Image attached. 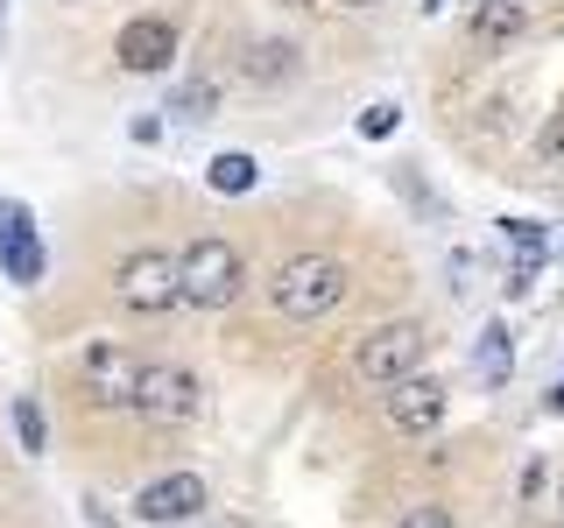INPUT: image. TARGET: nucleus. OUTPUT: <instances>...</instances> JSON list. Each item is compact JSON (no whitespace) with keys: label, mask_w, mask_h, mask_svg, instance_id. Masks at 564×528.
Segmentation results:
<instances>
[{"label":"nucleus","mask_w":564,"mask_h":528,"mask_svg":"<svg viewBox=\"0 0 564 528\" xmlns=\"http://www.w3.org/2000/svg\"><path fill=\"white\" fill-rule=\"evenodd\" d=\"M346 289H352V275H346V261H332V254H296V261H282L275 282H269L275 310L290 317V324H317V317H332L346 304Z\"/></svg>","instance_id":"1"},{"label":"nucleus","mask_w":564,"mask_h":528,"mask_svg":"<svg viewBox=\"0 0 564 528\" xmlns=\"http://www.w3.org/2000/svg\"><path fill=\"white\" fill-rule=\"evenodd\" d=\"M240 254H234V240H191L184 254H176V304H191V310H226L240 296Z\"/></svg>","instance_id":"2"},{"label":"nucleus","mask_w":564,"mask_h":528,"mask_svg":"<svg viewBox=\"0 0 564 528\" xmlns=\"http://www.w3.org/2000/svg\"><path fill=\"white\" fill-rule=\"evenodd\" d=\"M416 360H423V324H410V317L360 331V345H352V374L367 387H395L402 374H416Z\"/></svg>","instance_id":"3"},{"label":"nucleus","mask_w":564,"mask_h":528,"mask_svg":"<svg viewBox=\"0 0 564 528\" xmlns=\"http://www.w3.org/2000/svg\"><path fill=\"white\" fill-rule=\"evenodd\" d=\"M134 409L149 422H198L205 416V387L191 366H141V387H134Z\"/></svg>","instance_id":"4"},{"label":"nucleus","mask_w":564,"mask_h":528,"mask_svg":"<svg viewBox=\"0 0 564 528\" xmlns=\"http://www.w3.org/2000/svg\"><path fill=\"white\" fill-rule=\"evenodd\" d=\"M78 374H85V395H93L99 409H134V387H141V360H134L128 345H113V339L85 345Z\"/></svg>","instance_id":"5"},{"label":"nucleus","mask_w":564,"mask_h":528,"mask_svg":"<svg viewBox=\"0 0 564 528\" xmlns=\"http://www.w3.org/2000/svg\"><path fill=\"white\" fill-rule=\"evenodd\" d=\"M113 289H120V304L128 310H170L176 304V254H163V246H141V254L120 261V275H113Z\"/></svg>","instance_id":"6"},{"label":"nucleus","mask_w":564,"mask_h":528,"mask_svg":"<svg viewBox=\"0 0 564 528\" xmlns=\"http://www.w3.org/2000/svg\"><path fill=\"white\" fill-rule=\"evenodd\" d=\"M205 480L198 472H163V480H149L134 493V521H191V515H205Z\"/></svg>","instance_id":"7"},{"label":"nucleus","mask_w":564,"mask_h":528,"mask_svg":"<svg viewBox=\"0 0 564 528\" xmlns=\"http://www.w3.org/2000/svg\"><path fill=\"white\" fill-rule=\"evenodd\" d=\"M388 422H395L402 437H431L437 422H445V387L431 374H402L388 387Z\"/></svg>","instance_id":"8"},{"label":"nucleus","mask_w":564,"mask_h":528,"mask_svg":"<svg viewBox=\"0 0 564 528\" xmlns=\"http://www.w3.org/2000/svg\"><path fill=\"white\" fill-rule=\"evenodd\" d=\"M113 57H120V70H134V78H149V70H170V64H176V29L155 22V14H141V22L120 29Z\"/></svg>","instance_id":"9"},{"label":"nucleus","mask_w":564,"mask_h":528,"mask_svg":"<svg viewBox=\"0 0 564 528\" xmlns=\"http://www.w3.org/2000/svg\"><path fill=\"white\" fill-rule=\"evenodd\" d=\"M0 268H8L14 282H43V240H35L22 205L0 211Z\"/></svg>","instance_id":"10"},{"label":"nucleus","mask_w":564,"mask_h":528,"mask_svg":"<svg viewBox=\"0 0 564 528\" xmlns=\"http://www.w3.org/2000/svg\"><path fill=\"white\" fill-rule=\"evenodd\" d=\"M501 233L508 246H516V268H508V289H529L543 268V254H551V240H543V226H529V219H501Z\"/></svg>","instance_id":"11"},{"label":"nucleus","mask_w":564,"mask_h":528,"mask_svg":"<svg viewBox=\"0 0 564 528\" xmlns=\"http://www.w3.org/2000/svg\"><path fill=\"white\" fill-rule=\"evenodd\" d=\"M296 43H247V57H240V78L247 85H282V78H296Z\"/></svg>","instance_id":"12"},{"label":"nucleus","mask_w":564,"mask_h":528,"mask_svg":"<svg viewBox=\"0 0 564 528\" xmlns=\"http://www.w3.org/2000/svg\"><path fill=\"white\" fill-rule=\"evenodd\" d=\"M212 190H226V198H247L254 190V176H261V163L254 155H240V148H226V155H212Z\"/></svg>","instance_id":"13"},{"label":"nucleus","mask_w":564,"mask_h":528,"mask_svg":"<svg viewBox=\"0 0 564 528\" xmlns=\"http://www.w3.org/2000/svg\"><path fill=\"white\" fill-rule=\"evenodd\" d=\"M508 35H522V8H516V0H487V8L480 14H473V43H508Z\"/></svg>","instance_id":"14"},{"label":"nucleus","mask_w":564,"mask_h":528,"mask_svg":"<svg viewBox=\"0 0 564 528\" xmlns=\"http://www.w3.org/2000/svg\"><path fill=\"white\" fill-rule=\"evenodd\" d=\"M473 366H480V381H494V387L508 381V366H516V360H508V331H501V324H487V339H480V352H473Z\"/></svg>","instance_id":"15"},{"label":"nucleus","mask_w":564,"mask_h":528,"mask_svg":"<svg viewBox=\"0 0 564 528\" xmlns=\"http://www.w3.org/2000/svg\"><path fill=\"white\" fill-rule=\"evenodd\" d=\"M14 437H22V451H43V409L29 395H14Z\"/></svg>","instance_id":"16"},{"label":"nucleus","mask_w":564,"mask_h":528,"mask_svg":"<svg viewBox=\"0 0 564 528\" xmlns=\"http://www.w3.org/2000/svg\"><path fill=\"white\" fill-rule=\"evenodd\" d=\"M212 106H219V92H212V85H184L170 113H184V120H212Z\"/></svg>","instance_id":"17"},{"label":"nucleus","mask_w":564,"mask_h":528,"mask_svg":"<svg viewBox=\"0 0 564 528\" xmlns=\"http://www.w3.org/2000/svg\"><path fill=\"white\" fill-rule=\"evenodd\" d=\"M536 155H543V163H564V113H551V120H543V134H536Z\"/></svg>","instance_id":"18"},{"label":"nucleus","mask_w":564,"mask_h":528,"mask_svg":"<svg viewBox=\"0 0 564 528\" xmlns=\"http://www.w3.org/2000/svg\"><path fill=\"white\" fill-rule=\"evenodd\" d=\"M360 134H367V141L395 134V106H367V113H360Z\"/></svg>","instance_id":"19"},{"label":"nucleus","mask_w":564,"mask_h":528,"mask_svg":"<svg viewBox=\"0 0 564 528\" xmlns=\"http://www.w3.org/2000/svg\"><path fill=\"white\" fill-rule=\"evenodd\" d=\"M402 528H452V515H445V507H416V515L402 521Z\"/></svg>","instance_id":"20"},{"label":"nucleus","mask_w":564,"mask_h":528,"mask_svg":"<svg viewBox=\"0 0 564 528\" xmlns=\"http://www.w3.org/2000/svg\"><path fill=\"white\" fill-rule=\"evenodd\" d=\"M332 8H346V14H360V8H381V0H332Z\"/></svg>","instance_id":"21"},{"label":"nucleus","mask_w":564,"mask_h":528,"mask_svg":"<svg viewBox=\"0 0 564 528\" xmlns=\"http://www.w3.org/2000/svg\"><path fill=\"white\" fill-rule=\"evenodd\" d=\"M282 8H317V0H282Z\"/></svg>","instance_id":"22"},{"label":"nucleus","mask_w":564,"mask_h":528,"mask_svg":"<svg viewBox=\"0 0 564 528\" xmlns=\"http://www.w3.org/2000/svg\"><path fill=\"white\" fill-rule=\"evenodd\" d=\"M0 29H8V0H0Z\"/></svg>","instance_id":"23"},{"label":"nucleus","mask_w":564,"mask_h":528,"mask_svg":"<svg viewBox=\"0 0 564 528\" xmlns=\"http://www.w3.org/2000/svg\"><path fill=\"white\" fill-rule=\"evenodd\" d=\"M423 8H431V14H437V8H445V0H423Z\"/></svg>","instance_id":"24"}]
</instances>
